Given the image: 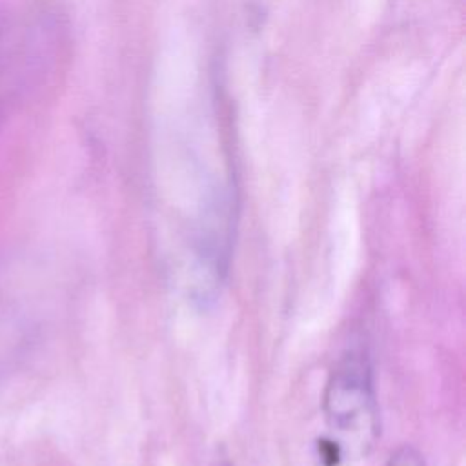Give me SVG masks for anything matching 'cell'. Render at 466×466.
Instances as JSON below:
<instances>
[{
    "label": "cell",
    "mask_w": 466,
    "mask_h": 466,
    "mask_svg": "<svg viewBox=\"0 0 466 466\" xmlns=\"http://www.w3.org/2000/svg\"><path fill=\"white\" fill-rule=\"evenodd\" d=\"M386 466H426V464L422 455L413 446H400L390 455Z\"/></svg>",
    "instance_id": "2"
},
{
    "label": "cell",
    "mask_w": 466,
    "mask_h": 466,
    "mask_svg": "<svg viewBox=\"0 0 466 466\" xmlns=\"http://www.w3.org/2000/svg\"><path fill=\"white\" fill-rule=\"evenodd\" d=\"M328 424L368 444L377 433V400L373 371L360 351L346 353L331 370L322 395Z\"/></svg>",
    "instance_id": "1"
}]
</instances>
